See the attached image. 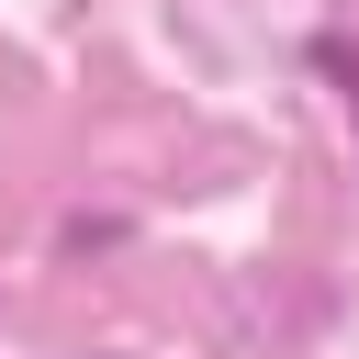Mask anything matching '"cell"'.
<instances>
[{"label":"cell","mask_w":359,"mask_h":359,"mask_svg":"<svg viewBox=\"0 0 359 359\" xmlns=\"http://www.w3.org/2000/svg\"><path fill=\"white\" fill-rule=\"evenodd\" d=\"M314 67H325V79H337V101H348V146H359V56H348V45H337V34H325V45H314Z\"/></svg>","instance_id":"obj_1"}]
</instances>
